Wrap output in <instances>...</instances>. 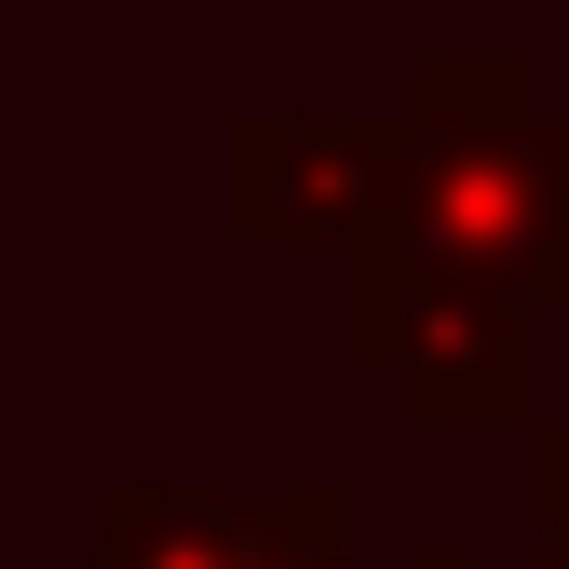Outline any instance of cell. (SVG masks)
I'll return each instance as SVG.
<instances>
[{
    "mask_svg": "<svg viewBox=\"0 0 569 569\" xmlns=\"http://www.w3.org/2000/svg\"><path fill=\"white\" fill-rule=\"evenodd\" d=\"M420 569H461V556H420Z\"/></svg>",
    "mask_w": 569,
    "mask_h": 569,
    "instance_id": "cell-7",
    "label": "cell"
},
{
    "mask_svg": "<svg viewBox=\"0 0 569 569\" xmlns=\"http://www.w3.org/2000/svg\"><path fill=\"white\" fill-rule=\"evenodd\" d=\"M339 542H352V502H339V488H299V502L258 516V542L231 569H339Z\"/></svg>",
    "mask_w": 569,
    "mask_h": 569,
    "instance_id": "cell-5",
    "label": "cell"
},
{
    "mask_svg": "<svg viewBox=\"0 0 569 569\" xmlns=\"http://www.w3.org/2000/svg\"><path fill=\"white\" fill-rule=\"evenodd\" d=\"M352 244L516 284L529 312H556L569 299V109H542L516 54H420L407 122H393V190Z\"/></svg>",
    "mask_w": 569,
    "mask_h": 569,
    "instance_id": "cell-1",
    "label": "cell"
},
{
    "mask_svg": "<svg viewBox=\"0 0 569 569\" xmlns=\"http://www.w3.org/2000/svg\"><path fill=\"white\" fill-rule=\"evenodd\" d=\"M352 326L367 352L407 380L420 420H529V299L516 284H475V271H420L352 244Z\"/></svg>",
    "mask_w": 569,
    "mask_h": 569,
    "instance_id": "cell-2",
    "label": "cell"
},
{
    "mask_svg": "<svg viewBox=\"0 0 569 569\" xmlns=\"http://www.w3.org/2000/svg\"><path fill=\"white\" fill-rule=\"evenodd\" d=\"M258 516L271 502H231V488H122L109 529H96V556L109 569H231L258 542Z\"/></svg>",
    "mask_w": 569,
    "mask_h": 569,
    "instance_id": "cell-4",
    "label": "cell"
},
{
    "mask_svg": "<svg viewBox=\"0 0 569 569\" xmlns=\"http://www.w3.org/2000/svg\"><path fill=\"white\" fill-rule=\"evenodd\" d=\"M393 190V122H352V109H312V122H244L231 136V218L244 231H367Z\"/></svg>",
    "mask_w": 569,
    "mask_h": 569,
    "instance_id": "cell-3",
    "label": "cell"
},
{
    "mask_svg": "<svg viewBox=\"0 0 569 569\" xmlns=\"http://www.w3.org/2000/svg\"><path fill=\"white\" fill-rule=\"evenodd\" d=\"M529 516H542V569H569V420L529 435Z\"/></svg>",
    "mask_w": 569,
    "mask_h": 569,
    "instance_id": "cell-6",
    "label": "cell"
}]
</instances>
